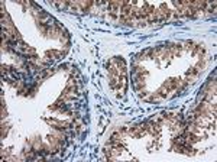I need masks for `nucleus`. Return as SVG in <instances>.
<instances>
[{
    "mask_svg": "<svg viewBox=\"0 0 217 162\" xmlns=\"http://www.w3.org/2000/svg\"><path fill=\"white\" fill-rule=\"evenodd\" d=\"M198 74H200V71H198L196 67H193V68H188V70H187V75L190 77V80H191V78H194V77H197Z\"/></svg>",
    "mask_w": 217,
    "mask_h": 162,
    "instance_id": "f03ea898",
    "label": "nucleus"
},
{
    "mask_svg": "<svg viewBox=\"0 0 217 162\" xmlns=\"http://www.w3.org/2000/svg\"><path fill=\"white\" fill-rule=\"evenodd\" d=\"M7 135V126H3L1 127V138H4Z\"/></svg>",
    "mask_w": 217,
    "mask_h": 162,
    "instance_id": "7ed1b4c3",
    "label": "nucleus"
},
{
    "mask_svg": "<svg viewBox=\"0 0 217 162\" xmlns=\"http://www.w3.org/2000/svg\"><path fill=\"white\" fill-rule=\"evenodd\" d=\"M45 55H47V56H51V58H54V59H58V58H62V56H64V52L52 49V51H47Z\"/></svg>",
    "mask_w": 217,
    "mask_h": 162,
    "instance_id": "f257e3e1",
    "label": "nucleus"
}]
</instances>
